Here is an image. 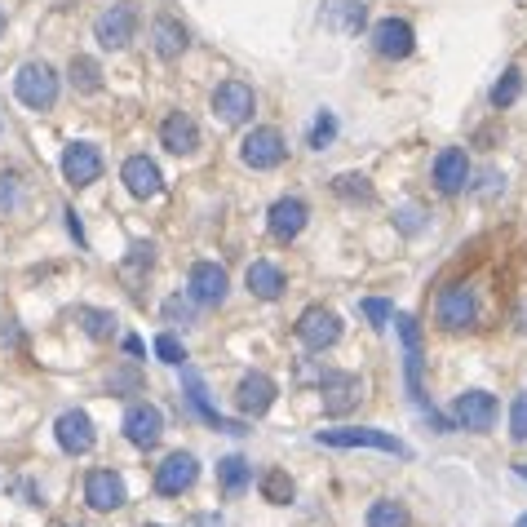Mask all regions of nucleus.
I'll return each mask as SVG.
<instances>
[{
	"instance_id": "1",
	"label": "nucleus",
	"mask_w": 527,
	"mask_h": 527,
	"mask_svg": "<svg viewBox=\"0 0 527 527\" xmlns=\"http://www.w3.org/2000/svg\"><path fill=\"white\" fill-rule=\"evenodd\" d=\"M14 93L18 102L31 111H49L58 102V71L49 62H23L14 76Z\"/></svg>"
},
{
	"instance_id": "2",
	"label": "nucleus",
	"mask_w": 527,
	"mask_h": 527,
	"mask_svg": "<svg viewBox=\"0 0 527 527\" xmlns=\"http://www.w3.org/2000/svg\"><path fill=\"white\" fill-rule=\"evenodd\" d=\"M315 443H328V448H377V452H390V457H412L408 443H399L395 434H386V430H368V426H355V430H319Z\"/></svg>"
},
{
	"instance_id": "3",
	"label": "nucleus",
	"mask_w": 527,
	"mask_h": 527,
	"mask_svg": "<svg viewBox=\"0 0 527 527\" xmlns=\"http://www.w3.org/2000/svg\"><path fill=\"white\" fill-rule=\"evenodd\" d=\"M496 417H501V403H496V395H488V390H465V395H457V403H452V421L470 434H488L496 426Z\"/></svg>"
},
{
	"instance_id": "4",
	"label": "nucleus",
	"mask_w": 527,
	"mask_h": 527,
	"mask_svg": "<svg viewBox=\"0 0 527 527\" xmlns=\"http://www.w3.org/2000/svg\"><path fill=\"white\" fill-rule=\"evenodd\" d=\"M133 31H138V5H133V0H120V5H111L98 14L93 40H98L102 49H124L133 40Z\"/></svg>"
},
{
	"instance_id": "5",
	"label": "nucleus",
	"mask_w": 527,
	"mask_h": 527,
	"mask_svg": "<svg viewBox=\"0 0 527 527\" xmlns=\"http://www.w3.org/2000/svg\"><path fill=\"white\" fill-rule=\"evenodd\" d=\"M319 399H324V417H346L350 408L364 403V381L355 372H324L319 377Z\"/></svg>"
},
{
	"instance_id": "6",
	"label": "nucleus",
	"mask_w": 527,
	"mask_h": 527,
	"mask_svg": "<svg viewBox=\"0 0 527 527\" xmlns=\"http://www.w3.org/2000/svg\"><path fill=\"white\" fill-rule=\"evenodd\" d=\"M434 315H439V324L448 328V333L474 328V319H479V297H474L470 284H448L439 293V306H434Z\"/></svg>"
},
{
	"instance_id": "7",
	"label": "nucleus",
	"mask_w": 527,
	"mask_h": 527,
	"mask_svg": "<svg viewBox=\"0 0 527 527\" xmlns=\"http://www.w3.org/2000/svg\"><path fill=\"white\" fill-rule=\"evenodd\" d=\"M395 333L403 341V372H408V395L417 403L421 412H426V395H421V364H426V355H421V328L412 315H395Z\"/></svg>"
},
{
	"instance_id": "8",
	"label": "nucleus",
	"mask_w": 527,
	"mask_h": 527,
	"mask_svg": "<svg viewBox=\"0 0 527 527\" xmlns=\"http://www.w3.org/2000/svg\"><path fill=\"white\" fill-rule=\"evenodd\" d=\"M284 155H288V142H284V133H279V129H271V124L253 129L240 142V160L248 164V169H279Z\"/></svg>"
},
{
	"instance_id": "9",
	"label": "nucleus",
	"mask_w": 527,
	"mask_h": 527,
	"mask_svg": "<svg viewBox=\"0 0 527 527\" xmlns=\"http://www.w3.org/2000/svg\"><path fill=\"white\" fill-rule=\"evenodd\" d=\"M297 337H302L306 350H328L341 341V315L328 306H306L302 319H297Z\"/></svg>"
},
{
	"instance_id": "10",
	"label": "nucleus",
	"mask_w": 527,
	"mask_h": 527,
	"mask_svg": "<svg viewBox=\"0 0 527 527\" xmlns=\"http://www.w3.org/2000/svg\"><path fill=\"white\" fill-rule=\"evenodd\" d=\"M62 178L71 186H93L102 178V151L93 147V142H71L67 151H62Z\"/></svg>"
},
{
	"instance_id": "11",
	"label": "nucleus",
	"mask_w": 527,
	"mask_h": 527,
	"mask_svg": "<svg viewBox=\"0 0 527 527\" xmlns=\"http://www.w3.org/2000/svg\"><path fill=\"white\" fill-rule=\"evenodd\" d=\"M306 200H297V195H284V200H275L271 204V213H266V231H271V240L279 244H288V240H297V235L306 231Z\"/></svg>"
},
{
	"instance_id": "12",
	"label": "nucleus",
	"mask_w": 527,
	"mask_h": 527,
	"mask_svg": "<svg viewBox=\"0 0 527 527\" xmlns=\"http://www.w3.org/2000/svg\"><path fill=\"white\" fill-rule=\"evenodd\" d=\"M195 479H200V461H195L191 452H173V457H164V465L155 470V492L182 496L186 488H195Z\"/></svg>"
},
{
	"instance_id": "13",
	"label": "nucleus",
	"mask_w": 527,
	"mask_h": 527,
	"mask_svg": "<svg viewBox=\"0 0 527 527\" xmlns=\"http://www.w3.org/2000/svg\"><path fill=\"white\" fill-rule=\"evenodd\" d=\"M164 434V412L155 408V403H133L129 412H124V439L133 443V448H155Z\"/></svg>"
},
{
	"instance_id": "14",
	"label": "nucleus",
	"mask_w": 527,
	"mask_h": 527,
	"mask_svg": "<svg viewBox=\"0 0 527 527\" xmlns=\"http://www.w3.org/2000/svg\"><path fill=\"white\" fill-rule=\"evenodd\" d=\"M253 107H257V98H253V89H248L244 80H222V85L213 89V111L226 124H244L248 116H253Z\"/></svg>"
},
{
	"instance_id": "15",
	"label": "nucleus",
	"mask_w": 527,
	"mask_h": 527,
	"mask_svg": "<svg viewBox=\"0 0 527 527\" xmlns=\"http://www.w3.org/2000/svg\"><path fill=\"white\" fill-rule=\"evenodd\" d=\"M186 288H191V302L200 306H222L226 302V288H231V279L217 262H195L191 266V279H186Z\"/></svg>"
},
{
	"instance_id": "16",
	"label": "nucleus",
	"mask_w": 527,
	"mask_h": 527,
	"mask_svg": "<svg viewBox=\"0 0 527 527\" xmlns=\"http://www.w3.org/2000/svg\"><path fill=\"white\" fill-rule=\"evenodd\" d=\"M54 439H58L62 452H71V457H85V452L93 448V421H89V412L67 408L54 421Z\"/></svg>"
},
{
	"instance_id": "17",
	"label": "nucleus",
	"mask_w": 527,
	"mask_h": 527,
	"mask_svg": "<svg viewBox=\"0 0 527 527\" xmlns=\"http://www.w3.org/2000/svg\"><path fill=\"white\" fill-rule=\"evenodd\" d=\"M412 45H417V31L412 23H403V18H381L377 27H372V49H377L381 58H408Z\"/></svg>"
},
{
	"instance_id": "18",
	"label": "nucleus",
	"mask_w": 527,
	"mask_h": 527,
	"mask_svg": "<svg viewBox=\"0 0 527 527\" xmlns=\"http://www.w3.org/2000/svg\"><path fill=\"white\" fill-rule=\"evenodd\" d=\"M434 186H439L443 195H461L465 186H470V155L461 147H443L434 155Z\"/></svg>"
},
{
	"instance_id": "19",
	"label": "nucleus",
	"mask_w": 527,
	"mask_h": 527,
	"mask_svg": "<svg viewBox=\"0 0 527 527\" xmlns=\"http://www.w3.org/2000/svg\"><path fill=\"white\" fill-rule=\"evenodd\" d=\"M120 182L129 186L133 200H151V195H160V186H164L160 164H155L151 155H129V160H124V169H120Z\"/></svg>"
},
{
	"instance_id": "20",
	"label": "nucleus",
	"mask_w": 527,
	"mask_h": 527,
	"mask_svg": "<svg viewBox=\"0 0 527 527\" xmlns=\"http://www.w3.org/2000/svg\"><path fill=\"white\" fill-rule=\"evenodd\" d=\"M275 381L266 377V372H248V377L235 386V408L244 412V417H262V412H271L275 403Z\"/></svg>"
},
{
	"instance_id": "21",
	"label": "nucleus",
	"mask_w": 527,
	"mask_h": 527,
	"mask_svg": "<svg viewBox=\"0 0 527 527\" xmlns=\"http://www.w3.org/2000/svg\"><path fill=\"white\" fill-rule=\"evenodd\" d=\"M85 501L93 505V510H120L124 501H129V488H124V479L116 470H93L85 479Z\"/></svg>"
},
{
	"instance_id": "22",
	"label": "nucleus",
	"mask_w": 527,
	"mask_h": 527,
	"mask_svg": "<svg viewBox=\"0 0 527 527\" xmlns=\"http://www.w3.org/2000/svg\"><path fill=\"white\" fill-rule=\"evenodd\" d=\"M186 45H191V36H186V27L173 14H160L151 23V49H155V58L173 62V58L186 54Z\"/></svg>"
},
{
	"instance_id": "23",
	"label": "nucleus",
	"mask_w": 527,
	"mask_h": 527,
	"mask_svg": "<svg viewBox=\"0 0 527 527\" xmlns=\"http://www.w3.org/2000/svg\"><path fill=\"white\" fill-rule=\"evenodd\" d=\"M182 386H186V399H191V408L200 412V417L209 421L213 430H231V434H244V426H240V421H226L222 412L213 408V403H209V395H204V381H200V372H195V368H186V364H182Z\"/></svg>"
},
{
	"instance_id": "24",
	"label": "nucleus",
	"mask_w": 527,
	"mask_h": 527,
	"mask_svg": "<svg viewBox=\"0 0 527 527\" xmlns=\"http://www.w3.org/2000/svg\"><path fill=\"white\" fill-rule=\"evenodd\" d=\"M160 142H164V147H169L173 155L200 151V124L186 116V111H173V116L160 124Z\"/></svg>"
},
{
	"instance_id": "25",
	"label": "nucleus",
	"mask_w": 527,
	"mask_h": 527,
	"mask_svg": "<svg viewBox=\"0 0 527 527\" xmlns=\"http://www.w3.org/2000/svg\"><path fill=\"white\" fill-rule=\"evenodd\" d=\"M364 18H368V9L359 5V0H328L324 14H319V23L341 31V36H355V31L364 27Z\"/></svg>"
},
{
	"instance_id": "26",
	"label": "nucleus",
	"mask_w": 527,
	"mask_h": 527,
	"mask_svg": "<svg viewBox=\"0 0 527 527\" xmlns=\"http://www.w3.org/2000/svg\"><path fill=\"white\" fill-rule=\"evenodd\" d=\"M244 284H248V293H253V297L275 302V297L284 293V271H279L275 262H253V266H248V275H244Z\"/></svg>"
},
{
	"instance_id": "27",
	"label": "nucleus",
	"mask_w": 527,
	"mask_h": 527,
	"mask_svg": "<svg viewBox=\"0 0 527 527\" xmlns=\"http://www.w3.org/2000/svg\"><path fill=\"white\" fill-rule=\"evenodd\" d=\"M217 483H222L226 496H240L248 483H253V465H248L244 457H222L217 461Z\"/></svg>"
},
{
	"instance_id": "28",
	"label": "nucleus",
	"mask_w": 527,
	"mask_h": 527,
	"mask_svg": "<svg viewBox=\"0 0 527 527\" xmlns=\"http://www.w3.org/2000/svg\"><path fill=\"white\" fill-rule=\"evenodd\" d=\"M76 324L85 328V337H93V341H107V337H116V315H111V310L80 306V310H76Z\"/></svg>"
},
{
	"instance_id": "29",
	"label": "nucleus",
	"mask_w": 527,
	"mask_h": 527,
	"mask_svg": "<svg viewBox=\"0 0 527 527\" xmlns=\"http://www.w3.org/2000/svg\"><path fill=\"white\" fill-rule=\"evenodd\" d=\"M368 527H412V514H408V505H403V501L386 496V501H372Z\"/></svg>"
},
{
	"instance_id": "30",
	"label": "nucleus",
	"mask_w": 527,
	"mask_h": 527,
	"mask_svg": "<svg viewBox=\"0 0 527 527\" xmlns=\"http://www.w3.org/2000/svg\"><path fill=\"white\" fill-rule=\"evenodd\" d=\"M262 496H266L271 505H293V496H297L293 474L279 470V465H275V470H266V474H262Z\"/></svg>"
},
{
	"instance_id": "31",
	"label": "nucleus",
	"mask_w": 527,
	"mask_h": 527,
	"mask_svg": "<svg viewBox=\"0 0 527 527\" xmlns=\"http://www.w3.org/2000/svg\"><path fill=\"white\" fill-rule=\"evenodd\" d=\"M67 76H71V85H76L80 93H102V67L93 58H85V54L71 58Z\"/></svg>"
},
{
	"instance_id": "32",
	"label": "nucleus",
	"mask_w": 527,
	"mask_h": 527,
	"mask_svg": "<svg viewBox=\"0 0 527 527\" xmlns=\"http://www.w3.org/2000/svg\"><path fill=\"white\" fill-rule=\"evenodd\" d=\"M519 98H523V71H519V67H510V71H505V76L492 85V107H496V111H505V107H514Z\"/></svg>"
},
{
	"instance_id": "33",
	"label": "nucleus",
	"mask_w": 527,
	"mask_h": 527,
	"mask_svg": "<svg viewBox=\"0 0 527 527\" xmlns=\"http://www.w3.org/2000/svg\"><path fill=\"white\" fill-rule=\"evenodd\" d=\"M333 191L341 195V200H372V182L364 178V173H341V178H333Z\"/></svg>"
},
{
	"instance_id": "34",
	"label": "nucleus",
	"mask_w": 527,
	"mask_h": 527,
	"mask_svg": "<svg viewBox=\"0 0 527 527\" xmlns=\"http://www.w3.org/2000/svg\"><path fill=\"white\" fill-rule=\"evenodd\" d=\"M155 359H160V364H173V368H182L186 364V346L173 333H160L155 337Z\"/></svg>"
},
{
	"instance_id": "35",
	"label": "nucleus",
	"mask_w": 527,
	"mask_h": 527,
	"mask_svg": "<svg viewBox=\"0 0 527 527\" xmlns=\"http://www.w3.org/2000/svg\"><path fill=\"white\" fill-rule=\"evenodd\" d=\"M333 138H337V120H333V111H319L315 124H310V147L324 151Z\"/></svg>"
},
{
	"instance_id": "36",
	"label": "nucleus",
	"mask_w": 527,
	"mask_h": 527,
	"mask_svg": "<svg viewBox=\"0 0 527 527\" xmlns=\"http://www.w3.org/2000/svg\"><path fill=\"white\" fill-rule=\"evenodd\" d=\"M359 310H364V315L372 319V328H386L390 319H395V306L381 302V297H364V302H359Z\"/></svg>"
},
{
	"instance_id": "37",
	"label": "nucleus",
	"mask_w": 527,
	"mask_h": 527,
	"mask_svg": "<svg viewBox=\"0 0 527 527\" xmlns=\"http://www.w3.org/2000/svg\"><path fill=\"white\" fill-rule=\"evenodd\" d=\"M510 434L514 443H527V390L514 395V408H510Z\"/></svg>"
},
{
	"instance_id": "38",
	"label": "nucleus",
	"mask_w": 527,
	"mask_h": 527,
	"mask_svg": "<svg viewBox=\"0 0 527 527\" xmlns=\"http://www.w3.org/2000/svg\"><path fill=\"white\" fill-rule=\"evenodd\" d=\"M164 324H195V306L191 302H182V297H169L164 302Z\"/></svg>"
},
{
	"instance_id": "39",
	"label": "nucleus",
	"mask_w": 527,
	"mask_h": 527,
	"mask_svg": "<svg viewBox=\"0 0 527 527\" xmlns=\"http://www.w3.org/2000/svg\"><path fill=\"white\" fill-rule=\"evenodd\" d=\"M417 217H421L417 209H403V213H399V226H403L408 235H417V231H421V222H417Z\"/></svg>"
},
{
	"instance_id": "40",
	"label": "nucleus",
	"mask_w": 527,
	"mask_h": 527,
	"mask_svg": "<svg viewBox=\"0 0 527 527\" xmlns=\"http://www.w3.org/2000/svg\"><path fill=\"white\" fill-rule=\"evenodd\" d=\"M186 527H226L222 514H195V519H186Z\"/></svg>"
},
{
	"instance_id": "41",
	"label": "nucleus",
	"mask_w": 527,
	"mask_h": 527,
	"mask_svg": "<svg viewBox=\"0 0 527 527\" xmlns=\"http://www.w3.org/2000/svg\"><path fill=\"white\" fill-rule=\"evenodd\" d=\"M0 204H14V178L0 173Z\"/></svg>"
},
{
	"instance_id": "42",
	"label": "nucleus",
	"mask_w": 527,
	"mask_h": 527,
	"mask_svg": "<svg viewBox=\"0 0 527 527\" xmlns=\"http://www.w3.org/2000/svg\"><path fill=\"white\" fill-rule=\"evenodd\" d=\"M67 226H71V235H76V240H85V231H80V217L67 209Z\"/></svg>"
},
{
	"instance_id": "43",
	"label": "nucleus",
	"mask_w": 527,
	"mask_h": 527,
	"mask_svg": "<svg viewBox=\"0 0 527 527\" xmlns=\"http://www.w3.org/2000/svg\"><path fill=\"white\" fill-rule=\"evenodd\" d=\"M514 474H519V479H527V465H514Z\"/></svg>"
},
{
	"instance_id": "44",
	"label": "nucleus",
	"mask_w": 527,
	"mask_h": 527,
	"mask_svg": "<svg viewBox=\"0 0 527 527\" xmlns=\"http://www.w3.org/2000/svg\"><path fill=\"white\" fill-rule=\"evenodd\" d=\"M58 5H62V9H67V5H76V0H58Z\"/></svg>"
},
{
	"instance_id": "45",
	"label": "nucleus",
	"mask_w": 527,
	"mask_h": 527,
	"mask_svg": "<svg viewBox=\"0 0 527 527\" xmlns=\"http://www.w3.org/2000/svg\"><path fill=\"white\" fill-rule=\"evenodd\" d=\"M514 527H527V514H523V519H519V523H514Z\"/></svg>"
},
{
	"instance_id": "46",
	"label": "nucleus",
	"mask_w": 527,
	"mask_h": 527,
	"mask_svg": "<svg viewBox=\"0 0 527 527\" xmlns=\"http://www.w3.org/2000/svg\"><path fill=\"white\" fill-rule=\"evenodd\" d=\"M0 27H5V9H0Z\"/></svg>"
},
{
	"instance_id": "47",
	"label": "nucleus",
	"mask_w": 527,
	"mask_h": 527,
	"mask_svg": "<svg viewBox=\"0 0 527 527\" xmlns=\"http://www.w3.org/2000/svg\"><path fill=\"white\" fill-rule=\"evenodd\" d=\"M142 527H160V523H142Z\"/></svg>"
}]
</instances>
